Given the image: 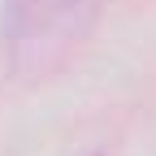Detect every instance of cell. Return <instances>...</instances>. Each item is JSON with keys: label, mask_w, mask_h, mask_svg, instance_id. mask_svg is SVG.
<instances>
[{"label": "cell", "mask_w": 156, "mask_h": 156, "mask_svg": "<svg viewBox=\"0 0 156 156\" xmlns=\"http://www.w3.org/2000/svg\"><path fill=\"white\" fill-rule=\"evenodd\" d=\"M100 0H9L5 39L17 74H48L87 39Z\"/></svg>", "instance_id": "1"}]
</instances>
